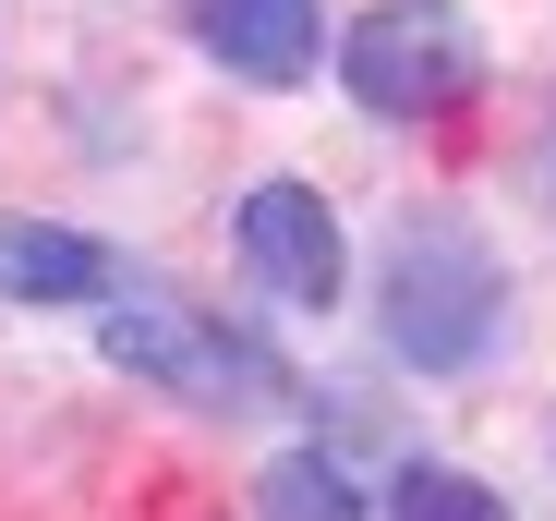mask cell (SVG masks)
Segmentation results:
<instances>
[{
  "label": "cell",
  "instance_id": "6da1fadb",
  "mask_svg": "<svg viewBox=\"0 0 556 521\" xmlns=\"http://www.w3.org/2000/svg\"><path fill=\"white\" fill-rule=\"evenodd\" d=\"M376 315H388V352H400V364L459 376V364L496 339V315H508L496 243L459 219V207H412V219L388 231V291H376Z\"/></svg>",
  "mask_w": 556,
  "mask_h": 521
},
{
  "label": "cell",
  "instance_id": "7a4b0ae2",
  "mask_svg": "<svg viewBox=\"0 0 556 521\" xmlns=\"http://www.w3.org/2000/svg\"><path fill=\"white\" fill-rule=\"evenodd\" d=\"M339 85L376 122H447L484 85V25L459 13V0H376V13H351V37H339Z\"/></svg>",
  "mask_w": 556,
  "mask_h": 521
},
{
  "label": "cell",
  "instance_id": "3957f363",
  "mask_svg": "<svg viewBox=\"0 0 556 521\" xmlns=\"http://www.w3.org/2000/svg\"><path fill=\"white\" fill-rule=\"evenodd\" d=\"M98 352H110L122 376H146V388L218 400V412L278 388V364L254 352L242 327H218V315H194V303H157V291H134V303H110V315H98Z\"/></svg>",
  "mask_w": 556,
  "mask_h": 521
},
{
  "label": "cell",
  "instance_id": "52a82bcc",
  "mask_svg": "<svg viewBox=\"0 0 556 521\" xmlns=\"http://www.w3.org/2000/svg\"><path fill=\"white\" fill-rule=\"evenodd\" d=\"M254 521H376V509H363V473L339 449H278L254 473Z\"/></svg>",
  "mask_w": 556,
  "mask_h": 521
},
{
  "label": "cell",
  "instance_id": "ba28073f",
  "mask_svg": "<svg viewBox=\"0 0 556 521\" xmlns=\"http://www.w3.org/2000/svg\"><path fill=\"white\" fill-rule=\"evenodd\" d=\"M400 521H508V497L472 485V473H447V461H412L400 473Z\"/></svg>",
  "mask_w": 556,
  "mask_h": 521
},
{
  "label": "cell",
  "instance_id": "5b68a950",
  "mask_svg": "<svg viewBox=\"0 0 556 521\" xmlns=\"http://www.w3.org/2000/svg\"><path fill=\"white\" fill-rule=\"evenodd\" d=\"M194 37L242 85H303L315 49H327V13H315V0H194Z\"/></svg>",
  "mask_w": 556,
  "mask_h": 521
},
{
  "label": "cell",
  "instance_id": "277c9868",
  "mask_svg": "<svg viewBox=\"0 0 556 521\" xmlns=\"http://www.w3.org/2000/svg\"><path fill=\"white\" fill-rule=\"evenodd\" d=\"M242 268L278 291V303H303V315H327L339 303V280H351V243H339V207L315 195V183H254L242 195Z\"/></svg>",
  "mask_w": 556,
  "mask_h": 521
},
{
  "label": "cell",
  "instance_id": "8992f818",
  "mask_svg": "<svg viewBox=\"0 0 556 521\" xmlns=\"http://www.w3.org/2000/svg\"><path fill=\"white\" fill-rule=\"evenodd\" d=\"M0 291L13 303H110L122 255L98 231H61V219H0Z\"/></svg>",
  "mask_w": 556,
  "mask_h": 521
}]
</instances>
